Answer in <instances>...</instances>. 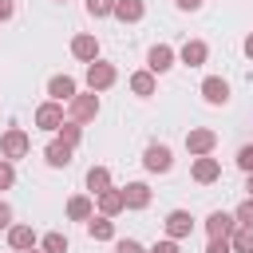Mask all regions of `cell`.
<instances>
[{"instance_id": "cell-1", "label": "cell", "mask_w": 253, "mask_h": 253, "mask_svg": "<svg viewBox=\"0 0 253 253\" xmlns=\"http://www.w3.org/2000/svg\"><path fill=\"white\" fill-rule=\"evenodd\" d=\"M28 150H32V138H28V130H20V126H8V130L0 134V154H4L8 162L24 158Z\"/></svg>"}, {"instance_id": "cell-2", "label": "cell", "mask_w": 253, "mask_h": 253, "mask_svg": "<svg viewBox=\"0 0 253 253\" xmlns=\"http://www.w3.org/2000/svg\"><path fill=\"white\" fill-rule=\"evenodd\" d=\"M115 79H119L115 63H103V59H91V63H87V87H91V91H107Z\"/></svg>"}, {"instance_id": "cell-3", "label": "cell", "mask_w": 253, "mask_h": 253, "mask_svg": "<svg viewBox=\"0 0 253 253\" xmlns=\"http://www.w3.org/2000/svg\"><path fill=\"white\" fill-rule=\"evenodd\" d=\"M142 166H146L150 174H166V170L174 166V154H170V146H162V142H150V146H146V154H142Z\"/></svg>"}, {"instance_id": "cell-4", "label": "cell", "mask_w": 253, "mask_h": 253, "mask_svg": "<svg viewBox=\"0 0 253 253\" xmlns=\"http://www.w3.org/2000/svg\"><path fill=\"white\" fill-rule=\"evenodd\" d=\"M202 99H206L210 107H225V103H229V83H225L221 75H206V79H202Z\"/></svg>"}, {"instance_id": "cell-5", "label": "cell", "mask_w": 253, "mask_h": 253, "mask_svg": "<svg viewBox=\"0 0 253 253\" xmlns=\"http://www.w3.org/2000/svg\"><path fill=\"white\" fill-rule=\"evenodd\" d=\"M67 111H71V119H75V123H91V119L99 115V95H95V91H87V95H79V91H75V99H71V107H67Z\"/></svg>"}, {"instance_id": "cell-6", "label": "cell", "mask_w": 253, "mask_h": 253, "mask_svg": "<svg viewBox=\"0 0 253 253\" xmlns=\"http://www.w3.org/2000/svg\"><path fill=\"white\" fill-rule=\"evenodd\" d=\"M213 146H217V134H213L210 126H194V130L186 134V150H190L194 158H198V154H210Z\"/></svg>"}, {"instance_id": "cell-7", "label": "cell", "mask_w": 253, "mask_h": 253, "mask_svg": "<svg viewBox=\"0 0 253 253\" xmlns=\"http://www.w3.org/2000/svg\"><path fill=\"white\" fill-rule=\"evenodd\" d=\"M190 174H194V182L210 186V182H217V178H221V162H217V158H210V154H198V158H194V166H190Z\"/></svg>"}, {"instance_id": "cell-8", "label": "cell", "mask_w": 253, "mask_h": 253, "mask_svg": "<svg viewBox=\"0 0 253 253\" xmlns=\"http://www.w3.org/2000/svg\"><path fill=\"white\" fill-rule=\"evenodd\" d=\"M190 233H194V217H190V210H170V213H166V237L182 241V237H190Z\"/></svg>"}, {"instance_id": "cell-9", "label": "cell", "mask_w": 253, "mask_h": 253, "mask_svg": "<svg viewBox=\"0 0 253 253\" xmlns=\"http://www.w3.org/2000/svg\"><path fill=\"white\" fill-rule=\"evenodd\" d=\"M170 67H174V47H170V43H154V47L146 51V71L162 75V71H170Z\"/></svg>"}, {"instance_id": "cell-10", "label": "cell", "mask_w": 253, "mask_h": 253, "mask_svg": "<svg viewBox=\"0 0 253 253\" xmlns=\"http://www.w3.org/2000/svg\"><path fill=\"white\" fill-rule=\"evenodd\" d=\"M59 123H63V107H59L55 99L36 107V126H40V130H59Z\"/></svg>"}, {"instance_id": "cell-11", "label": "cell", "mask_w": 253, "mask_h": 253, "mask_svg": "<svg viewBox=\"0 0 253 253\" xmlns=\"http://www.w3.org/2000/svg\"><path fill=\"white\" fill-rule=\"evenodd\" d=\"M71 150H75V146H67L63 138H55V142L43 146V162H47L51 170H63V166H71Z\"/></svg>"}, {"instance_id": "cell-12", "label": "cell", "mask_w": 253, "mask_h": 253, "mask_svg": "<svg viewBox=\"0 0 253 253\" xmlns=\"http://www.w3.org/2000/svg\"><path fill=\"white\" fill-rule=\"evenodd\" d=\"M71 55H75V59H83V63L99 59V40H95L91 32H79V36L71 40Z\"/></svg>"}, {"instance_id": "cell-13", "label": "cell", "mask_w": 253, "mask_h": 253, "mask_svg": "<svg viewBox=\"0 0 253 253\" xmlns=\"http://www.w3.org/2000/svg\"><path fill=\"white\" fill-rule=\"evenodd\" d=\"M178 59H182L186 67H202V63L210 59V47H206V40H186V43H182V51H178Z\"/></svg>"}, {"instance_id": "cell-14", "label": "cell", "mask_w": 253, "mask_h": 253, "mask_svg": "<svg viewBox=\"0 0 253 253\" xmlns=\"http://www.w3.org/2000/svg\"><path fill=\"white\" fill-rule=\"evenodd\" d=\"M75 91H79V87H75L71 75H51V79H47V95H51L55 103H71Z\"/></svg>"}, {"instance_id": "cell-15", "label": "cell", "mask_w": 253, "mask_h": 253, "mask_svg": "<svg viewBox=\"0 0 253 253\" xmlns=\"http://www.w3.org/2000/svg\"><path fill=\"white\" fill-rule=\"evenodd\" d=\"M123 202H126V210H146L150 206V186L146 182H126L123 186Z\"/></svg>"}, {"instance_id": "cell-16", "label": "cell", "mask_w": 253, "mask_h": 253, "mask_svg": "<svg viewBox=\"0 0 253 253\" xmlns=\"http://www.w3.org/2000/svg\"><path fill=\"white\" fill-rule=\"evenodd\" d=\"M237 229V221H233V213H225V210H213L210 217H206V233L210 237H229Z\"/></svg>"}, {"instance_id": "cell-17", "label": "cell", "mask_w": 253, "mask_h": 253, "mask_svg": "<svg viewBox=\"0 0 253 253\" xmlns=\"http://www.w3.org/2000/svg\"><path fill=\"white\" fill-rule=\"evenodd\" d=\"M111 16L123 20V24H138L146 16V0H115V12Z\"/></svg>"}, {"instance_id": "cell-18", "label": "cell", "mask_w": 253, "mask_h": 253, "mask_svg": "<svg viewBox=\"0 0 253 253\" xmlns=\"http://www.w3.org/2000/svg\"><path fill=\"white\" fill-rule=\"evenodd\" d=\"M87 233H91V241H115V221L107 217V213H91L87 217Z\"/></svg>"}, {"instance_id": "cell-19", "label": "cell", "mask_w": 253, "mask_h": 253, "mask_svg": "<svg viewBox=\"0 0 253 253\" xmlns=\"http://www.w3.org/2000/svg\"><path fill=\"white\" fill-rule=\"evenodd\" d=\"M99 198V213H107V217H115V213H123L126 210V202H123V190H103V194H95Z\"/></svg>"}, {"instance_id": "cell-20", "label": "cell", "mask_w": 253, "mask_h": 253, "mask_svg": "<svg viewBox=\"0 0 253 253\" xmlns=\"http://www.w3.org/2000/svg\"><path fill=\"white\" fill-rule=\"evenodd\" d=\"M8 245L20 253V249H32L36 245V229L32 225H8Z\"/></svg>"}, {"instance_id": "cell-21", "label": "cell", "mask_w": 253, "mask_h": 253, "mask_svg": "<svg viewBox=\"0 0 253 253\" xmlns=\"http://www.w3.org/2000/svg\"><path fill=\"white\" fill-rule=\"evenodd\" d=\"M91 213H95V202H91L87 194H75V198L67 202V217H71V221H87Z\"/></svg>"}, {"instance_id": "cell-22", "label": "cell", "mask_w": 253, "mask_h": 253, "mask_svg": "<svg viewBox=\"0 0 253 253\" xmlns=\"http://www.w3.org/2000/svg\"><path fill=\"white\" fill-rule=\"evenodd\" d=\"M154 87H158V83H154V71H134V75H130V91H134L138 99H150Z\"/></svg>"}, {"instance_id": "cell-23", "label": "cell", "mask_w": 253, "mask_h": 253, "mask_svg": "<svg viewBox=\"0 0 253 253\" xmlns=\"http://www.w3.org/2000/svg\"><path fill=\"white\" fill-rule=\"evenodd\" d=\"M87 190H91V194L111 190V170H107V166H91V170H87Z\"/></svg>"}, {"instance_id": "cell-24", "label": "cell", "mask_w": 253, "mask_h": 253, "mask_svg": "<svg viewBox=\"0 0 253 253\" xmlns=\"http://www.w3.org/2000/svg\"><path fill=\"white\" fill-rule=\"evenodd\" d=\"M229 245H233L237 253H253V225H237V229L229 233Z\"/></svg>"}, {"instance_id": "cell-25", "label": "cell", "mask_w": 253, "mask_h": 253, "mask_svg": "<svg viewBox=\"0 0 253 253\" xmlns=\"http://www.w3.org/2000/svg\"><path fill=\"white\" fill-rule=\"evenodd\" d=\"M55 134H59L67 146H79V138H83V130H79V123H75V119H71V123H59V130H55Z\"/></svg>"}, {"instance_id": "cell-26", "label": "cell", "mask_w": 253, "mask_h": 253, "mask_svg": "<svg viewBox=\"0 0 253 253\" xmlns=\"http://www.w3.org/2000/svg\"><path fill=\"white\" fill-rule=\"evenodd\" d=\"M40 249H43V253H67V237H63V233H43Z\"/></svg>"}, {"instance_id": "cell-27", "label": "cell", "mask_w": 253, "mask_h": 253, "mask_svg": "<svg viewBox=\"0 0 253 253\" xmlns=\"http://www.w3.org/2000/svg\"><path fill=\"white\" fill-rule=\"evenodd\" d=\"M111 12H115V0H87V16L103 20V16H111Z\"/></svg>"}, {"instance_id": "cell-28", "label": "cell", "mask_w": 253, "mask_h": 253, "mask_svg": "<svg viewBox=\"0 0 253 253\" xmlns=\"http://www.w3.org/2000/svg\"><path fill=\"white\" fill-rule=\"evenodd\" d=\"M233 221H237V225H253V198H245V202L233 210Z\"/></svg>"}, {"instance_id": "cell-29", "label": "cell", "mask_w": 253, "mask_h": 253, "mask_svg": "<svg viewBox=\"0 0 253 253\" xmlns=\"http://www.w3.org/2000/svg\"><path fill=\"white\" fill-rule=\"evenodd\" d=\"M16 186V166L8 158H0V190H12Z\"/></svg>"}, {"instance_id": "cell-30", "label": "cell", "mask_w": 253, "mask_h": 253, "mask_svg": "<svg viewBox=\"0 0 253 253\" xmlns=\"http://www.w3.org/2000/svg\"><path fill=\"white\" fill-rule=\"evenodd\" d=\"M237 166H241V170H245V174H253V142H249V146H241V150H237Z\"/></svg>"}, {"instance_id": "cell-31", "label": "cell", "mask_w": 253, "mask_h": 253, "mask_svg": "<svg viewBox=\"0 0 253 253\" xmlns=\"http://www.w3.org/2000/svg\"><path fill=\"white\" fill-rule=\"evenodd\" d=\"M115 253H146L134 237H123V241H115Z\"/></svg>"}, {"instance_id": "cell-32", "label": "cell", "mask_w": 253, "mask_h": 253, "mask_svg": "<svg viewBox=\"0 0 253 253\" xmlns=\"http://www.w3.org/2000/svg\"><path fill=\"white\" fill-rule=\"evenodd\" d=\"M233 245H229V237H210V245H206V253H229Z\"/></svg>"}, {"instance_id": "cell-33", "label": "cell", "mask_w": 253, "mask_h": 253, "mask_svg": "<svg viewBox=\"0 0 253 253\" xmlns=\"http://www.w3.org/2000/svg\"><path fill=\"white\" fill-rule=\"evenodd\" d=\"M150 253H178V241H174V237H166V241H158Z\"/></svg>"}, {"instance_id": "cell-34", "label": "cell", "mask_w": 253, "mask_h": 253, "mask_svg": "<svg viewBox=\"0 0 253 253\" xmlns=\"http://www.w3.org/2000/svg\"><path fill=\"white\" fill-rule=\"evenodd\" d=\"M8 225H12V206L0 202V229H8Z\"/></svg>"}, {"instance_id": "cell-35", "label": "cell", "mask_w": 253, "mask_h": 253, "mask_svg": "<svg viewBox=\"0 0 253 253\" xmlns=\"http://www.w3.org/2000/svg\"><path fill=\"white\" fill-rule=\"evenodd\" d=\"M12 12H16V0H0V20H12Z\"/></svg>"}, {"instance_id": "cell-36", "label": "cell", "mask_w": 253, "mask_h": 253, "mask_svg": "<svg viewBox=\"0 0 253 253\" xmlns=\"http://www.w3.org/2000/svg\"><path fill=\"white\" fill-rule=\"evenodd\" d=\"M174 4H178V8H182V12H198V8H202V4H206V0H174Z\"/></svg>"}, {"instance_id": "cell-37", "label": "cell", "mask_w": 253, "mask_h": 253, "mask_svg": "<svg viewBox=\"0 0 253 253\" xmlns=\"http://www.w3.org/2000/svg\"><path fill=\"white\" fill-rule=\"evenodd\" d=\"M245 55H249V59H253V32H249V36H245Z\"/></svg>"}, {"instance_id": "cell-38", "label": "cell", "mask_w": 253, "mask_h": 253, "mask_svg": "<svg viewBox=\"0 0 253 253\" xmlns=\"http://www.w3.org/2000/svg\"><path fill=\"white\" fill-rule=\"evenodd\" d=\"M245 190H249V198H253V174H249V178H245Z\"/></svg>"}, {"instance_id": "cell-39", "label": "cell", "mask_w": 253, "mask_h": 253, "mask_svg": "<svg viewBox=\"0 0 253 253\" xmlns=\"http://www.w3.org/2000/svg\"><path fill=\"white\" fill-rule=\"evenodd\" d=\"M20 253H43V249H36V245H32V249H20Z\"/></svg>"}]
</instances>
